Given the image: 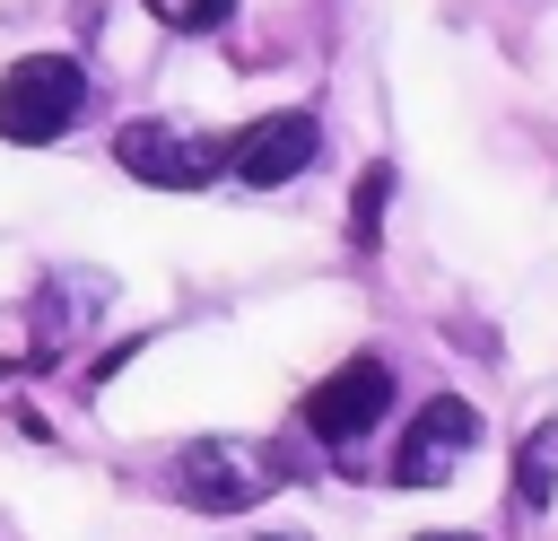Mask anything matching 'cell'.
Returning <instances> with one entry per match:
<instances>
[{
    "label": "cell",
    "mask_w": 558,
    "mask_h": 541,
    "mask_svg": "<svg viewBox=\"0 0 558 541\" xmlns=\"http://www.w3.org/2000/svg\"><path fill=\"white\" fill-rule=\"evenodd\" d=\"M384 410H392V366H384L375 349H357L349 366H331V375L296 401V428H305L314 445L349 454L357 436H375V428H384Z\"/></svg>",
    "instance_id": "3"
},
{
    "label": "cell",
    "mask_w": 558,
    "mask_h": 541,
    "mask_svg": "<svg viewBox=\"0 0 558 541\" xmlns=\"http://www.w3.org/2000/svg\"><path fill=\"white\" fill-rule=\"evenodd\" d=\"M427 541H471V532H427Z\"/></svg>",
    "instance_id": "11"
},
{
    "label": "cell",
    "mask_w": 558,
    "mask_h": 541,
    "mask_svg": "<svg viewBox=\"0 0 558 541\" xmlns=\"http://www.w3.org/2000/svg\"><path fill=\"white\" fill-rule=\"evenodd\" d=\"M227 9L235 0H148V17L174 26V35H209V26H227Z\"/></svg>",
    "instance_id": "9"
},
{
    "label": "cell",
    "mask_w": 558,
    "mask_h": 541,
    "mask_svg": "<svg viewBox=\"0 0 558 541\" xmlns=\"http://www.w3.org/2000/svg\"><path fill=\"white\" fill-rule=\"evenodd\" d=\"M279 480H288V454L279 445H253V436H192L166 462V497L192 506V515H244Z\"/></svg>",
    "instance_id": "1"
},
{
    "label": "cell",
    "mask_w": 558,
    "mask_h": 541,
    "mask_svg": "<svg viewBox=\"0 0 558 541\" xmlns=\"http://www.w3.org/2000/svg\"><path fill=\"white\" fill-rule=\"evenodd\" d=\"M253 541H305V532H253Z\"/></svg>",
    "instance_id": "10"
},
{
    "label": "cell",
    "mask_w": 558,
    "mask_h": 541,
    "mask_svg": "<svg viewBox=\"0 0 558 541\" xmlns=\"http://www.w3.org/2000/svg\"><path fill=\"white\" fill-rule=\"evenodd\" d=\"M78 105H87V79H78L70 52H26V61L0 70V140H9V148L61 140V131L78 122Z\"/></svg>",
    "instance_id": "2"
},
{
    "label": "cell",
    "mask_w": 558,
    "mask_h": 541,
    "mask_svg": "<svg viewBox=\"0 0 558 541\" xmlns=\"http://www.w3.org/2000/svg\"><path fill=\"white\" fill-rule=\"evenodd\" d=\"M549 497H558V419H541V428L523 436V454H514V506L541 515Z\"/></svg>",
    "instance_id": "7"
},
{
    "label": "cell",
    "mask_w": 558,
    "mask_h": 541,
    "mask_svg": "<svg viewBox=\"0 0 558 541\" xmlns=\"http://www.w3.org/2000/svg\"><path fill=\"white\" fill-rule=\"evenodd\" d=\"M314 157H323V122H314L305 105H288V113H262V122H244V131L227 140V175H235V183H253V192H279V183H296Z\"/></svg>",
    "instance_id": "5"
},
{
    "label": "cell",
    "mask_w": 558,
    "mask_h": 541,
    "mask_svg": "<svg viewBox=\"0 0 558 541\" xmlns=\"http://www.w3.org/2000/svg\"><path fill=\"white\" fill-rule=\"evenodd\" d=\"M384 201H392V166L375 157V166L357 175V201H349V244H357V253L384 244Z\"/></svg>",
    "instance_id": "8"
},
{
    "label": "cell",
    "mask_w": 558,
    "mask_h": 541,
    "mask_svg": "<svg viewBox=\"0 0 558 541\" xmlns=\"http://www.w3.org/2000/svg\"><path fill=\"white\" fill-rule=\"evenodd\" d=\"M113 166H122V175H140V183H157V192H201V183H218V175H227V148H209L192 122L140 113V122H122V131H113Z\"/></svg>",
    "instance_id": "4"
},
{
    "label": "cell",
    "mask_w": 558,
    "mask_h": 541,
    "mask_svg": "<svg viewBox=\"0 0 558 541\" xmlns=\"http://www.w3.org/2000/svg\"><path fill=\"white\" fill-rule=\"evenodd\" d=\"M471 445H480V410H471L462 393H436V401H418V419L401 428L392 480H401V489H445Z\"/></svg>",
    "instance_id": "6"
}]
</instances>
